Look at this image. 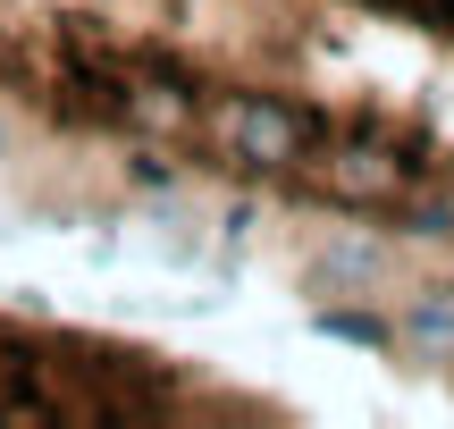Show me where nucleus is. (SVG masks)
Wrapping results in <instances>:
<instances>
[{
	"mask_svg": "<svg viewBox=\"0 0 454 429\" xmlns=\"http://www.w3.org/2000/svg\"><path fill=\"white\" fill-rule=\"evenodd\" d=\"M219 135L244 152V160H294V152H311L328 135V118L320 110H294V101H236V110L219 118Z\"/></svg>",
	"mask_w": 454,
	"mask_h": 429,
	"instance_id": "1",
	"label": "nucleus"
},
{
	"mask_svg": "<svg viewBox=\"0 0 454 429\" xmlns=\"http://www.w3.org/2000/svg\"><path fill=\"white\" fill-rule=\"evenodd\" d=\"M320 177H328V194H345V202H395V194L412 185V168L395 160V152L379 144L371 127H362V144H345L337 160L320 168Z\"/></svg>",
	"mask_w": 454,
	"mask_h": 429,
	"instance_id": "2",
	"label": "nucleus"
},
{
	"mask_svg": "<svg viewBox=\"0 0 454 429\" xmlns=\"http://www.w3.org/2000/svg\"><path fill=\"white\" fill-rule=\"evenodd\" d=\"M320 329L345 337V346H387V320H371V312H320Z\"/></svg>",
	"mask_w": 454,
	"mask_h": 429,
	"instance_id": "3",
	"label": "nucleus"
},
{
	"mask_svg": "<svg viewBox=\"0 0 454 429\" xmlns=\"http://www.w3.org/2000/svg\"><path fill=\"white\" fill-rule=\"evenodd\" d=\"M404 236H454V202H446V194L404 202Z\"/></svg>",
	"mask_w": 454,
	"mask_h": 429,
	"instance_id": "4",
	"label": "nucleus"
},
{
	"mask_svg": "<svg viewBox=\"0 0 454 429\" xmlns=\"http://www.w3.org/2000/svg\"><path fill=\"white\" fill-rule=\"evenodd\" d=\"M412 329H421V337H438V329H454V303H412Z\"/></svg>",
	"mask_w": 454,
	"mask_h": 429,
	"instance_id": "5",
	"label": "nucleus"
},
{
	"mask_svg": "<svg viewBox=\"0 0 454 429\" xmlns=\"http://www.w3.org/2000/svg\"><path fill=\"white\" fill-rule=\"evenodd\" d=\"M412 17L421 26H454V0H412Z\"/></svg>",
	"mask_w": 454,
	"mask_h": 429,
	"instance_id": "6",
	"label": "nucleus"
}]
</instances>
